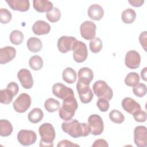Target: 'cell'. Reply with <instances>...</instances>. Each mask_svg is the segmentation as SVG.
Instances as JSON below:
<instances>
[{"label":"cell","instance_id":"obj_31","mask_svg":"<svg viewBox=\"0 0 147 147\" xmlns=\"http://www.w3.org/2000/svg\"><path fill=\"white\" fill-rule=\"evenodd\" d=\"M140 80V78L138 74L136 72H131L126 75L125 79V83L127 86L134 87L138 84Z\"/></svg>","mask_w":147,"mask_h":147},{"label":"cell","instance_id":"obj_27","mask_svg":"<svg viewBox=\"0 0 147 147\" xmlns=\"http://www.w3.org/2000/svg\"><path fill=\"white\" fill-rule=\"evenodd\" d=\"M136 18V11L131 9L128 8L123 10L121 14V18L122 21L127 24L133 23Z\"/></svg>","mask_w":147,"mask_h":147},{"label":"cell","instance_id":"obj_6","mask_svg":"<svg viewBox=\"0 0 147 147\" xmlns=\"http://www.w3.org/2000/svg\"><path fill=\"white\" fill-rule=\"evenodd\" d=\"M31 98L26 93L21 94L14 101L13 104L14 110L19 113H22L28 110L31 105Z\"/></svg>","mask_w":147,"mask_h":147},{"label":"cell","instance_id":"obj_10","mask_svg":"<svg viewBox=\"0 0 147 147\" xmlns=\"http://www.w3.org/2000/svg\"><path fill=\"white\" fill-rule=\"evenodd\" d=\"M52 92L55 96L63 100L69 97L74 96L73 90L60 83H57L53 84Z\"/></svg>","mask_w":147,"mask_h":147},{"label":"cell","instance_id":"obj_22","mask_svg":"<svg viewBox=\"0 0 147 147\" xmlns=\"http://www.w3.org/2000/svg\"><path fill=\"white\" fill-rule=\"evenodd\" d=\"M33 3L34 9L39 13H47L53 8V3L47 0H34Z\"/></svg>","mask_w":147,"mask_h":147},{"label":"cell","instance_id":"obj_14","mask_svg":"<svg viewBox=\"0 0 147 147\" xmlns=\"http://www.w3.org/2000/svg\"><path fill=\"white\" fill-rule=\"evenodd\" d=\"M76 38L72 36H63L57 41V48L59 51L63 53L72 51V48Z\"/></svg>","mask_w":147,"mask_h":147},{"label":"cell","instance_id":"obj_4","mask_svg":"<svg viewBox=\"0 0 147 147\" xmlns=\"http://www.w3.org/2000/svg\"><path fill=\"white\" fill-rule=\"evenodd\" d=\"M92 90L94 93L99 98H103L110 100L113 98V90L104 80L96 81L92 86Z\"/></svg>","mask_w":147,"mask_h":147},{"label":"cell","instance_id":"obj_43","mask_svg":"<svg viewBox=\"0 0 147 147\" xmlns=\"http://www.w3.org/2000/svg\"><path fill=\"white\" fill-rule=\"evenodd\" d=\"M92 147L94 146H106L108 147L109 145L107 141L103 139H98L94 141V144L92 145Z\"/></svg>","mask_w":147,"mask_h":147},{"label":"cell","instance_id":"obj_33","mask_svg":"<svg viewBox=\"0 0 147 147\" xmlns=\"http://www.w3.org/2000/svg\"><path fill=\"white\" fill-rule=\"evenodd\" d=\"M90 49L94 53L99 52L103 46L102 41L99 37H94L90 41Z\"/></svg>","mask_w":147,"mask_h":147},{"label":"cell","instance_id":"obj_13","mask_svg":"<svg viewBox=\"0 0 147 147\" xmlns=\"http://www.w3.org/2000/svg\"><path fill=\"white\" fill-rule=\"evenodd\" d=\"M141 56L140 53L134 51H128L125 56V64L130 69H136L140 65Z\"/></svg>","mask_w":147,"mask_h":147},{"label":"cell","instance_id":"obj_7","mask_svg":"<svg viewBox=\"0 0 147 147\" xmlns=\"http://www.w3.org/2000/svg\"><path fill=\"white\" fill-rule=\"evenodd\" d=\"M76 89L80 100L83 103H88L93 99V93L90 88V84L78 81Z\"/></svg>","mask_w":147,"mask_h":147},{"label":"cell","instance_id":"obj_23","mask_svg":"<svg viewBox=\"0 0 147 147\" xmlns=\"http://www.w3.org/2000/svg\"><path fill=\"white\" fill-rule=\"evenodd\" d=\"M26 45L30 52L37 53L41 51L42 44L40 38L33 37L29 38L28 40L26 42Z\"/></svg>","mask_w":147,"mask_h":147},{"label":"cell","instance_id":"obj_19","mask_svg":"<svg viewBox=\"0 0 147 147\" xmlns=\"http://www.w3.org/2000/svg\"><path fill=\"white\" fill-rule=\"evenodd\" d=\"M33 32L37 35L40 36L49 33L51 26L48 23L42 20L36 21L32 26Z\"/></svg>","mask_w":147,"mask_h":147},{"label":"cell","instance_id":"obj_9","mask_svg":"<svg viewBox=\"0 0 147 147\" xmlns=\"http://www.w3.org/2000/svg\"><path fill=\"white\" fill-rule=\"evenodd\" d=\"M17 140L22 145L29 146L34 144L37 140V135L34 131L23 129L19 131Z\"/></svg>","mask_w":147,"mask_h":147},{"label":"cell","instance_id":"obj_36","mask_svg":"<svg viewBox=\"0 0 147 147\" xmlns=\"http://www.w3.org/2000/svg\"><path fill=\"white\" fill-rule=\"evenodd\" d=\"M146 86L144 83H138L133 88V92L138 97H143L146 94Z\"/></svg>","mask_w":147,"mask_h":147},{"label":"cell","instance_id":"obj_12","mask_svg":"<svg viewBox=\"0 0 147 147\" xmlns=\"http://www.w3.org/2000/svg\"><path fill=\"white\" fill-rule=\"evenodd\" d=\"M134 142L138 147L147 146V131L144 126H136L134 130Z\"/></svg>","mask_w":147,"mask_h":147},{"label":"cell","instance_id":"obj_40","mask_svg":"<svg viewBox=\"0 0 147 147\" xmlns=\"http://www.w3.org/2000/svg\"><path fill=\"white\" fill-rule=\"evenodd\" d=\"M146 37H147L146 31H144V32H142L139 36L140 42L141 45H142V47H143L145 51H146V44H146V41H147Z\"/></svg>","mask_w":147,"mask_h":147},{"label":"cell","instance_id":"obj_24","mask_svg":"<svg viewBox=\"0 0 147 147\" xmlns=\"http://www.w3.org/2000/svg\"><path fill=\"white\" fill-rule=\"evenodd\" d=\"M62 76L63 80L68 84L75 83L77 78L76 72L71 67H67L64 69L62 73Z\"/></svg>","mask_w":147,"mask_h":147},{"label":"cell","instance_id":"obj_42","mask_svg":"<svg viewBox=\"0 0 147 147\" xmlns=\"http://www.w3.org/2000/svg\"><path fill=\"white\" fill-rule=\"evenodd\" d=\"M57 146L59 147V146H79L77 144H73L70 141H68L67 140H64L60 141L58 143Z\"/></svg>","mask_w":147,"mask_h":147},{"label":"cell","instance_id":"obj_37","mask_svg":"<svg viewBox=\"0 0 147 147\" xmlns=\"http://www.w3.org/2000/svg\"><path fill=\"white\" fill-rule=\"evenodd\" d=\"M11 14L7 9L4 8L0 9V21L2 24H7L11 20Z\"/></svg>","mask_w":147,"mask_h":147},{"label":"cell","instance_id":"obj_45","mask_svg":"<svg viewBox=\"0 0 147 147\" xmlns=\"http://www.w3.org/2000/svg\"><path fill=\"white\" fill-rule=\"evenodd\" d=\"M146 69L147 68L145 67L141 72V76L145 81H146Z\"/></svg>","mask_w":147,"mask_h":147},{"label":"cell","instance_id":"obj_32","mask_svg":"<svg viewBox=\"0 0 147 147\" xmlns=\"http://www.w3.org/2000/svg\"><path fill=\"white\" fill-rule=\"evenodd\" d=\"M10 40L14 45H20L24 40L23 33L18 30H14L10 34Z\"/></svg>","mask_w":147,"mask_h":147},{"label":"cell","instance_id":"obj_20","mask_svg":"<svg viewBox=\"0 0 147 147\" xmlns=\"http://www.w3.org/2000/svg\"><path fill=\"white\" fill-rule=\"evenodd\" d=\"M88 16L93 20L99 21L101 20L104 16L103 9L98 4H93L88 7Z\"/></svg>","mask_w":147,"mask_h":147},{"label":"cell","instance_id":"obj_41","mask_svg":"<svg viewBox=\"0 0 147 147\" xmlns=\"http://www.w3.org/2000/svg\"><path fill=\"white\" fill-rule=\"evenodd\" d=\"M7 88H8L9 90H10L14 95V96H16L17 93L18 92V91H19V87L18 86V84L14 82H11L10 83H9L7 87H6Z\"/></svg>","mask_w":147,"mask_h":147},{"label":"cell","instance_id":"obj_1","mask_svg":"<svg viewBox=\"0 0 147 147\" xmlns=\"http://www.w3.org/2000/svg\"><path fill=\"white\" fill-rule=\"evenodd\" d=\"M63 131L73 138L86 137L91 132L90 128L86 123H80L76 119L65 121L61 124Z\"/></svg>","mask_w":147,"mask_h":147},{"label":"cell","instance_id":"obj_15","mask_svg":"<svg viewBox=\"0 0 147 147\" xmlns=\"http://www.w3.org/2000/svg\"><path fill=\"white\" fill-rule=\"evenodd\" d=\"M17 78L22 86L25 89H30L33 85V79L30 71L26 68L20 69L17 74Z\"/></svg>","mask_w":147,"mask_h":147},{"label":"cell","instance_id":"obj_25","mask_svg":"<svg viewBox=\"0 0 147 147\" xmlns=\"http://www.w3.org/2000/svg\"><path fill=\"white\" fill-rule=\"evenodd\" d=\"M44 117L43 111L40 108H34L28 114L29 121L33 123H37L40 122Z\"/></svg>","mask_w":147,"mask_h":147},{"label":"cell","instance_id":"obj_29","mask_svg":"<svg viewBox=\"0 0 147 147\" xmlns=\"http://www.w3.org/2000/svg\"><path fill=\"white\" fill-rule=\"evenodd\" d=\"M60 103L58 100L51 98H48L44 103V107L45 110L50 113H53L58 110L60 108Z\"/></svg>","mask_w":147,"mask_h":147},{"label":"cell","instance_id":"obj_35","mask_svg":"<svg viewBox=\"0 0 147 147\" xmlns=\"http://www.w3.org/2000/svg\"><path fill=\"white\" fill-rule=\"evenodd\" d=\"M110 119L115 123H121L125 120L123 114L118 110H113L109 113Z\"/></svg>","mask_w":147,"mask_h":147},{"label":"cell","instance_id":"obj_28","mask_svg":"<svg viewBox=\"0 0 147 147\" xmlns=\"http://www.w3.org/2000/svg\"><path fill=\"white\" fill-rule=\"evenodd\" d=\"M14 96V94L7 88L0 90V102L2 104L8 105L10 103Z\"/></svg>","mask_w":147,"mask_h":147},{"label":"cell","instance_id":"obj_2","mask_svg":"<svg viewBox=\"0 0 147 147\" xmlns=\"http://www.w3.org/2000/svg\"><path fill=\"white\" fill-rule=\"evenodd\" d=\"M78 107V104L74 96L64 99L62 106L59 110V117L65 121L71 120L74 117Z\"/></svg>","mask_w":147,"mask_h":147},{"label":"cell","instance_id":"obj_5","mask_svg":"<svg viewBox=\"0 0 147 147\" xmlns=\"http://www.w3.org/2000/svg\"><path fill=\"white\" fill-rule=\"evenodd\" d=\"M73 58L77 63L84 61L88 56V51L85 43L81 41L76 40L72 48Z\"/></svg>","mask_w":147,"mask_h":147},{"label":"cell","instance_id":"obj_30","mask_svg":"<svg viewBox=\"0 0 147 147\" xmlns=\"http://www.w3.org/2000/svg\"><path fill=\"white\" fill-rule=\"evenodd\" d=\"M29 64L30 67L34 71H38L42 68L43 60L40 56L38 55H34L30 58Z\"/></svg>","mask_w":147,"mask_h":147},{"label":"cell","instance_id":"obj_17","mask_svg":"<svg viewBox=\"0 0 147 147\" xmlns=\"http://www.w3.org/2000/svg\"><path fill=\"white\" fill-rule=\"evenodd\" d=\"M16 55V49L12 47L7 46L0 49V63L6 64L11 61Z\"/></svg>","mask_w":147,"mask_h":147},{"label":"cell","instance_id":"obj_3","mask_svg":"<svg viewBox=\"0 0 147 147\" xmlns=\"http://www.w3.org/2000/svg\"><path fill=\"white\" fill-rule=\"evenodd\" d=\"M41 136L40 146H53L56 133L53 126L49 123H42L38 129Z\"/></svg>","mask_w":147,"mask_h":147},{"label":"cell","instance_id":"obj_39","mask_svg":"<svg viewBox=\"0 0 147 147\" xmlns=\"http://www.w3.org/2000/svg\"><path fill=\"white\" fill-rule=\"evenodd\" d=\"M133 115L135 121L138 122H144L146 120V113L143 110H140Z\"/></svg>","mask_w":147,"mask_h":147},{"label":"cell","instance_id":"obj_38","mask_svg":"<svg viewBox=\"0 0 147 147\" xmlns=\"http://www.w3.org/2000/svg\"><path fill=\"white\" fill-rule=\"evenodd\" d=\"M96 105L99 109L102 112L107 111L110 106L108 100L103 98H99L96 102Z\"/></svg>","mask_w":147,"mask_h":147},{"label":"cell","instance_id":"obj_26","mask_svg":"<svg viewBox=\"0 0 147 147\" xmlns=\"http://www.w3.org/2000/svg\"><path fill=\"white\" fill-rule=\"evenodd\" d=\"M13 128L11 123L6 119H1L0 121V135L2 137L10 136Z\"/></svg>","mask_w":147,"mask_h":147},{"label":"cell","instance_id":"obj_18","mask_svg":"<svg viewBox=\"0 0 147 147\" xmlns=\"http://www.w3.org/2000/svg\"><path fill=\"white\" fill-rule=\"evenodd\" d=\"M6 2L13 10L24 12L28 10L30 7L28 0H6Z\"/></svg>","mask_w":147,"mask_h":147},{"label":"cell","instance_id":"obj_21","mask_svg":"<svg viewBox=\"0 0 147 147\" xmlns=\"http://www.w3.org/2000/svg\"><path fill=\"white\" fill-rule=\"evenodd\" d=\"M94 78L93 71L91 69L88 67L81 68L78 71L79 81L86 83L90 84Z\"/></svg>","mask_w":147,"mask_h":147},{"label":"cell","instance_id":"obj_16","mask_svg":"<svg viewBox=\"0 0 147 147\" xmlns=\"http://www.w3.org/2000/svg\"><path fill=\"white\" fill-rule=\"evenodd\" d=\"M121 105L123 110L131 115L141 110L140 105L131 98L126 97L124 98Z\"/></svg>","mask_w":147,"mask_h":147},{"label":"cell","instance_id":"obj_8","mask_svg":"<svg viewBox=\"0 0 147 147\" xmlns=\"http://www.w3.org/2000/svg\"><path fill=\"white\" fill-rule=\"evenodd\" d=\"M90 133L94 136H98L102 133L104 130V124L102 118L97 114L91 115L88 119Z\"/></svg>","mask_w":147,"mask_h":147},{"label":"cell","instance_id":"obj_34","mask_svg":"<svg viewBox=\"0 0 147 147\" xmlns=\"http://www.w3.org/2000/svg\"><path fill=\"white\" fill-rule=\"evenodd\" d=\"M47 18L51 22H55L58 21L61 17V12L57 7H53L50 11L46 14Z\"/></svg>","mask_w":147,"mask_h":147},{"label":"cell","instance_id":"obj_44","mask_svg":"<svg viewBox=\"0 0 147 147\" xmlns=\"http://www.w3.org/2000/svg\"><path fill=\"white\" fill-rule=\"evenodd\" d=\"M128 2L129 3H130V5L132 6L140 7L143 5L144 1V0H133V1H129Z\"/></svg>","mask_w":147,"mask_h":147},{"label":"cell","instance_id":"obj_11","mask_svg":"<svg viewBox=\"0 0 147 147\" xmlns=\"http://www.w3.org/2000/svg\"><path fill=\"white\" fill-rule=\"evenodd\" d=\"M96 25L91 21L83 22L80 26V32L83 38L87 40L94 38L96 34Z\"/></svg>","mask_w":147,"mask_h":147}]
</instances>
